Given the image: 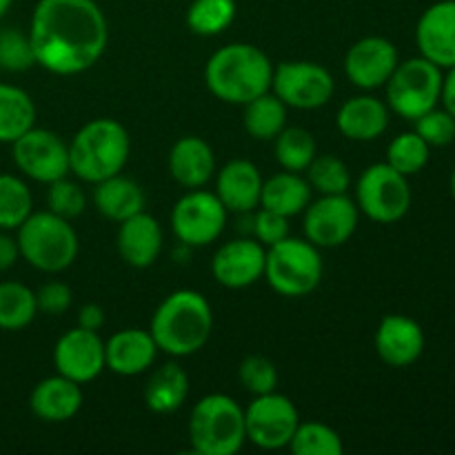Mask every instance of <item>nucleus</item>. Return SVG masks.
Wrapping results in <instances>:
<instances>
[{
    "label": "nucleus",
    "mask_w": 455,
    "mask_h": 455,
    "mask_svg": "<svg viewBox=\"0 0 455 455\" xmlns=\"http://www.w3.org/2000/svg\"><path fill=\"white\" fill-rule=\"evenodd\" d=\"M360 209L347 194L323 196L305 209V235L318 249L342 247L358 229Z\"/></svg>",
    "instance_id": "14"
},
{
    "label": "nucleus",
    "mask_w": 455,
    "mask_h": 455,
    "mask_svg": "<svg viewBox=\"0 0 455 455\" xmlns=\"http://www.w3.org/2000/svg\"><path fill=\"white\" fill-rule=\"evenodd\" d=\"M20 258V251H18V243L16 238L7 234H0V271L12 269L13 265Z\"/></svg>",
    "instance_id": "45"
},
{
    "label": "nucleus",
    "mask_w": 455,
    "mask_h": 455,
    "mask_svg": "<svg viewBox=\"0 0 455 455\" xmlns=\"http://www.w3.org/2000/svg\"><path fill=\"white\" fill-rule=\"evenodd\" d=\"M189 440L200 455L238 453L247 440L243 407L225 394L204 395L191 411Z\"/></svg>",
    "instance_id": "6"
},
{
    "label": "nucleus",
    "mask_w": 455,
    "mask_h": 455,
    "mask_svg": "<svg viewBox=\"0 0 455 455\" xmlns=\"http://www.w3.org/2000/svg\"><path fill=\"white\" fill-rule=\"evenodd\" d=\"M102 324H105V309L96 302H89V305L80 307L78 311V327L89 329V331H100Z\"/></svg>",
    "instance_id": "44"
},
{
    "label": "nucleus",
    "mask_w": 455,
    "mask_h": 455,
    "mask_svg": "<svg viewBox=\"0 0 455 455\" xmlns=\"http://www.w3.org/2000/svg\"><path fill=\"white\" fill-rule=\"evenodd\" d=\"M31 127H36V105L29 93L0 83V142L12 145Z\"/></svg>",
    "instance_id": "29"
},
{
    "label": "nucleus",
    "mask_w": 455,
    "mask_h": 455,
    "mask_svg": "<svg viewBox=\"0 0 455 455\" xmlns=\"http://www.w3.org/2000/svg\"><path fill=\"white\" fill-rule=\"evenodd\" d=\"M440 100L444 102V109L455 118V67H449V74L443 78V93Z\"/></svg>",
    "instance_id": "46"
},
{
    "label": "nucleus",
    "mask_w": 455,
    "mask_h": 455,
    "mask_svg": "<svg viewBox=\"0 0 455 455\" xmlns=\"http://www.w3.org/2000/svg\"><path fill=\"white\" fill-rule=\"evenodd\" d=\"M16 231L20 258L44 274H60L74 265L78 256V235L74 227L56 213L31 212Z\"/></svg>",
    "instance_id": "5"
},
{
    "label": "nucleus",
    "mask_w": 455,
    "mask_h": 455,
    "mask_svg": "<svg viewBox=\"0 0 455 455\" xmlns=\"http://www.w3.org/2000/svg\"><path fill=\"white\" fill-rule=\"evenodd\" d=\"M307 182L320 196L347 194L351 185L349 167L336 156H315L307 167Z\"/></svg>",
    "instance_id": "37"
},
{
    "label": "nucleus",
    "mask_w": 455,
    "mask_h": 455,
    "mask_svg": "<svg viewBox=\"0 0 455 455\" xmlns=\"http://www.w3.org/2000/svg\"><path fill=\"white\" fill-rule=\"evenodd\" d=\"M265 278L275 293L302 298L315 291L323 280V258L309 240L284 238L267 249Z\"/></svg>",
    "instance_id": "7"
},
{
    "label": "nucleus",
    "mask_w": 455,
    "mask_h": 455,
    "mask_svg": "<svg viewBox=\"0 0 455 455\" xmlns=\"http://www.w3.org/2000/svg\"><path fill=\"white\" fill-rule=\"evenodd\" d=\"M38 311L49 315L65 314L71 307V289L65 283H47L36 291Z\"/></svg>",
    "instance_id": "43"
},
{
    "label": "nucleus",
    "mask_w": 455,
    "mask_h": 455,
    "mask_svg": "<svg viewBox=\"0 0 455 455\" xmlns=\"http://www.w3.org/2000/svg\"><path fill=\"white\" fill-rule=\"evenodd\" d=\"M315 158V140L307 129L284 127L275 136V160L287 172H307L311 160Z\"/></svg>",
    "instance_id": "34"
},
{
    "label": "nucleus",
    "mask_w": 455,
    "mask_h": 455,
    "mask_svg": "<svg viewBox=\"0 0 455 455\" xmlns=\"http://www.w3.org/2000/svg\"><path fill=\"white\" fill-rule=\"evenodd\" d=\"M443 78V69L422 56L398 62L387 83L389 107L403 118L418 120L438 105Z\"/></svg>",
    "instance_id": "8"
},
{
    "label": "nucleus",
    "mask_w": 455,
    "mask_h": 455,
    "mask_svg": "<svg viewBox=\"0 0 455 455\" xmlns=\"http://www.w3.org/2000/svg\"><path fill=\"white\" fill-rule=\"evenodd\" d=\"M311 185L296 172H283L262 182V209L280 213L284 218L298 216L311 203Z\"/></svg>",
    "instance_id": "28"
},
{
    "label": "nucleus",
    "mask_w": 455,
    "mask_h": 455,
    "mask_svg": "<svg viewBox=\"0 0 455 455\" xmlns=\"http://www.w3.org/2000/svg\"><path fill=\"white\" fill-rule=\"evenodd\" d=\"M267 249L256 238H238L222 244L212 260L213 278L227 289H244L265 275Z\"/></svg>",
    "instance_id": "17"
},
{
    "label": "nucleus",
    "mask_w": 455,
    "mask_h": 455,
    "mask_svg": "<svg viewBox=\"0 0 455 455\" xmlns=\"http://www.w3.org/2000/svg\"><path fill=\"white\" fill-rule=\"evenodd\" d=\"M12 3H13V0H0V20H3L4 13L9 12V7H12Z\"/></svg>",
    "instance_id": "47"
},
{
    "label": "nucleus",
    "mask_w": 455,
    "mask_h": 455,
    "mask_svg": "<svg viewBox=\"0 0 455 455\" xmlns=\"http://www.w3.org/2000/svg\"><path fill=\"white\" fill-rule=\"evenodd\" d=\"M145 203L147 198L142 187L132 178H124L123 173L96 182V189H93V207L107 220H127V218L145 212Z\"/></svg>",
    "instance_id": "26"
},
{
    "label": "nucleus",
    "mask_w": 455,
    "mask_h": 455,
    "mask_svg": "<svg viewBox=\"0 0 455 455\" xmlns=\"http://www.w3.org/2000/svg\"><path fill=\"white\" fill-rule=\"evenodd\" d=\"M169 173L187 189L207 185L216 173V156L209 142L198 136L180 138L169 151Z\"/></svg>",
    "instance_id": "24"
},
{
    "label": "nucleus",
    "mask_w": 455,
    "mask_h": 455,
    "mask_svg": "<svg viewBox=\"0 0 455 455\" xmlns=\"http://www.w3.org/2000/svg\"><path fill=\"white\" fill-rule=\"evenodd\" d=\"M225 225L227 207L209 191H189L178 200L172 212L173 234L187 247H207L220 238Z\"/></svg>",
    "instance_id": "13"
},
{
    "label": "nucleus",
    "mask_w": 455,
    "mask_h": 455,
    "mask_svg": "<svg viewBox=\"0 0 455 455\" xmlns=\"http://www.w3.org/2000/svg\"><path fill=\"white\" fill-rule=\"evenodd\" d=\"M36 65L29 34L12 29H0V71L22 74Z\"/></svg>",
    "instance_id": "38"
},
{
    "label": "nucleus",
    "mask_w": 455,
    "mask_h": 455,
    "mask_svg": "<svg viewBox=\"0 0 455 455\" xmlns=\"http://www.w3.org/2000/svg\"><path fill=\"white\" fill-rule=\"evenodd\" d=\"M47 204L49 212L56 213V216L65 218V220H74V218H78L84 212L87 200H84V194L78 182L67 180L65 176L60 180L49 182Z\"/></svg>",
    "instance_id": "40"
},
{
    "label": "nucleus",
    "mask_w": 455,
    "mask_h": 455,
    "mask_svg": "<svg viewBox=\"0 0 455 455\" xmlns=\"http://www.w3.org/2000/svg\"><path fill=\"white\" fill-rule=\"evenodd\" d=\"M413 123H416V133L429 147H444L455 140V118L447 109L434 107Z\"/></svg>",
    "instance_id": "41"
},
{
    "label": "nucleus",
    "mask_w": 455,
    "mask_h": 455,
    "mask_svg": "<svg viewBox=\"0 0 455 455\" xmlns=\"http://www.w3.org/2000/svg\"><path fill=\"white\" fill-rule=\"evenodd\" d=\"M429 149L431 147L416 132L400 133L391 140L389 151H387V164H391L395 172L407 178L416 176L429 163Z\"/></svg>",
    "instance_id": "36"
},
{
    "label": "nucleus",
    "mask_w": 455,
    "mask_h": 455,
    "mask_svg": "<svg viewBox=\"0 0 455 455\" xmlns=\"http://www.w3.org/2000/svg\"><path fill=\"white\" fill-rule=\"evenodd\" d=\"M416 43L422 58L440 69L455 67V0H440L422 13Z\"/></svg>",
    "instance_id": "18"
},
{
    "label": "nucleus",
    "mask_w": 455,
    "mask_h": 455,
    "mask_svg": "<svg viewBox=\"0 0 455 455\" xmlns=\"http://www.w3.org/2000/svg\"><path fill=\"white\" fill-rule=\"evenodd\" d=\"M189 395V376L176 363H167L151 373L145 387L147 409L160 416L178 411Z\"/></svg>",
    "instance_id": "27"
},
{
    "label": "nucleus",
    "mask_w": 455,
    "mask_h": 455,
    "mask_svg": "<svg viewBox=\"0 0 455 455\" xmlns=\"http://www.w3.org/2000/svg\"><path fill=\"white\" fill-rule=\"evenodd\" d=\"M298 425H300V416H298L296 404L287 395L275 394V391L256 395V400L244 411L247 440L265 451L289 447Z\"/></svg>",
    "instance_id": "11"
},
{
    "label": "nucleus",
    "mask_w": 455,
    "mask_h": 455,
    "mask_svg": "<svg viewBox=\"0 0 455 455\" xmlns=\"http://www.w3.org/2000/svg\"><path fill=\"white\" fill-rule=\"evenodd\" d=\"M262 176L251 160L235 158L218 172L216 196L227 212L249 213L260 204Z\"/></svg>",
    "instance_id": "22"
},
{
    "label": "nucleus",
    "mask_w": 455,
    "mask_h": 455,
    "mask_svg": "<svg viewBox=\"0 0 455 455\" xmlns=\"http://www.w3.org/2000/svg\"><path fill=\"white\" fill-rule=\"evenodd\" d=\"M38 315L36 293L27 284L4 280L0 283V329L3 331H20L29 327Z\"/></svg>",
    "instance_id": "31"
},
{
    "label": "nucleus",
    "mask_w": 455,
    "mask_h": 455,
    "mask_svg": "<svg viewBox=\"0 0 455 455\" xmlns=\"http://www.w3.org/2000/svg\"><path fill=\"white\" fill-rule=\"evenodd\" d=\"M355 204L373 222L394 225L407 216L411 207V189L407 176L391 164L378 163L364 169L355 185Z\"/></svg>",
    "instance_id": "9"
},
{
    "label": "nucleus",
    "mask_w": 455,
    "mask_h": 455,
    "mask_svg": "<svg viewBox=\"0 0 455 455\" xmlns=\"http://www.w3.org/2000/svg\"><path fill=\"white\" fill-rule=\"evenodd\" d=\"M34 212V198L22 178L0 173V231H13Z\"/></svg>",
    "instance_id": "32"
},
{
    "label": "nucleus",
    "mask_w": 455,
    "mask_h": 455,
    "mask_svg": "<svg viewBox=\"0 0 455 455\" xmlns=\"http://www.w3.org/2000/svg\"><path fill=\"white\" fill-rule=\"evenodd\" d=\"M240 385L253 395H265L275 391L278 385V369L265 355H249L238 367Z\"/></svg>",
    "instance_id": "39"
},
{
    "label": "nucleus",
    "mask_w": 455,
    "mask_h": 455,
    "mask_svg": "<svg viewBox=\"0 0 455 455\" xmlns=\"http://www.w3.org/2000/svg\"><path fill=\"white\" fill-rule=\"evenodd\" d=\"M274 65L262 49L249 43H231L218 49L204 67L207 89L222 102L247 105L271 89Z\"/></svg>",
    "instance_id": "2"
},
{
    "label": "nucleus",
    "mask_w": 455,
    "mask_h": 455,
    "mask_svg": "<svg viewBox=\"0 0 455 455\" xmlns=\"http://www.w3.org/2000/svg\"><path fill=\"white\" fill-rule=\"evenodd\" d=\"M13 164L22 176L49 185L69 173V145L49 129L31 127L12 142Z\"/></svg>",
    "instance_id": "12"
},
{
    "label": "nucleus",
    "mask_w": 455,
    "mask_h": 455,
    "mask_svg": "<svg viewBox=\"0 0 455 455\" xmlns=\"http://www.w3.org/2000/svg\"><path fill=\"white\" fill-rule=\"evenodd\" d=\"M289 218L280 216V213L269 212V209H260L251 220V231L256 235L258 243L262 247H271V244L280 243L289 235Z\"/></svg>",
    "instance_id": "42"
},
{
    "label": "nucleus",
    "mask_w": 455,
    "mask_h": 455,
    "mask_svg": "<svg viewBox=\"0 0 455 455\" xmlns=\"http://www.w3.org/2000/svg\"><path fill=\"white\" fill-rule=\"evenodd\" d=\"M338 129L345 138L355 142H369L380 138L389 127V109L373 96L349 98L338 109Z\"/></svg>",
    "instance_id": "25"
},
{
    "label": "nucleus",
    "mask_w": 455,
    "mask_h": 455,
    "mask_svg": "<svg viewBox=\"0 0 455 455\" xmlns=\"http://www.w3.org/2000/svg\"><path fill=\"white\" fill-rule=\"evenodd\" d=\"M156 354L158 347L149 331L123 329L105 342V367L116 376H140L156 363Z\"/></svg>",
    "instance_id": "20"
},
{
    "label": "nucleus",
    "mask_w": 455,
    "mask_h": 455,
    "mask_svg": "<svg viewBox=\"0 0 455 455\" xmlns=\"http://www.w3.org/2000/svg\"><path fill=\"white\" fill-rule=\"evenodd\" d=\"M398 62V49L391 40L369 36L349 47L345 56V74L355 87L371 92L389 83Z\"/></svg>",
    "instance_id": "16"
},
{
    "label": "nucleus",
    "mask_w": 455,
    "mask_h": 455,
    "mask_svg": "<svg viewBox=\"0 0 455 455\" xmlns=\"http://www.w3.org/2000/svg\"><path fill=\"white\" fill-rule=\"evenodd\" d=\"M244 107V129L256 140H275L287 127V105L275 93H262Z\"/></svg>",
    "instance_id": "30"
},
{
    "label": "nucleus",
    "mask_w": 455,
    "mask_h": 455,
    "mask_svg": "<svg viewBox=\"0 0 455 455\" xmlns=\"http://www.w3.org/2000/svg\"><path fill=\"white\" fill-rule=\"evenodd\" d=\"M376 351L385 364L404 369L416 363L425 351V331L407 315H387L378 324Z\"/></svg>",
    "instance_id": "19"
},
{
    "label": "nucleus",
    "mask_w": 455,
    "mask_h": 455,
    "mask_svg": "<svg viewBox=\"0 0 455 455\" xmlns=\"http://www.w3.org/2000/svg\"><path fill=\"white\" fill-rule=\"evenodd\" d=\"M451 194H453V200H455V172H453V176H451Z\"/></svg>",
    "instance_id": "48"
},
{
    "label": "nucleus",
    "mask_w": 455,
    "mask_h": 455,
    "mask_svg": "<svg viewBox=\"0 0 455 455\" xmlns=\"http://www.w3.org/2000/svg\"><path fill=\"white\" fill-rule=\"evenodd\" d=\"M132 151L127 129L111 118L89 120L69 142V172L96 185L124 169Z\"/></svg>",
    "instance_id": "4"
},
{
    "label": "nucleus",
    "mask_w": 455,
    "mask_h": 455,
    "mask_svg": "<svg viewBox=\"0 0 455 455\" xmlns=\"http://www.w3.org/2000/svg\"><path fill=\"white\" fill-rule=\"evenodd\" d=\"M235 0H194L187 9V25L198 36H218L234 22Z\"/></svg>",
    "instance_id": "33"
},
{
    "label": "nucleus",
    "mask_w": 455,
    "mask_h": 455,
    "mask_svg": "<svg viewBox=\"0 0 455 455\" xmlns=\"http://www.w3.org/2000/svg\"><path fill=\"white\" fill-rule=\"evenodd\" d=\"M29 407L38 420L53 422V425L67 422L83 407V389L78 382L56 373L34 387L29 395Z\"/></svg>",
    "instance_id": "23"
},
{
    "label": "nucleus",
    "mask_w": 455,
    "mask_h": 455,
    "mask_svg": "<svg viewBox=\"0 0 455 455\" xmlns=\"http://www.w3.org/2000/svg\"><path fill=\"white\" fill-rule=\"evenodd\" d=\"M271 89L287 107L311 111L331 100L336 83L327 67L318 62L287 60L274 69Z\"/></svg>",
    "instance_id": "10"
},
{
    "label": "nucleus",
    "mask_w": 455,
    "mask_h": 455,
    "mask_svg": "<svg viewBox=\"0 0 455 455\" xmlns=\"http://www.w3.org/2000/svg\"><path fill=\"white\" fill-rule=\"evenodd\" d=\"M53 367L60 376L87 385L96 380L105 367V342L98 331L76 327L60 336L53 347Z\"/></svg>",
    "instance_id": "15"
},
{
    "label": "nucleus",
    "mask_w": 455,
    "mask_h": 455,
    "mask_svg": "<svg viewBox=\"0 0 455 455\" xmlns=\"http://www.w3.org/2000/svg\"><path fill=\"white\" fill-rule=\"evenodd\" d=\"M289 449L296 455H342L345 444H342L340 434L323 422H300L293 434Z\"/></svg>",
    "instance_id": "35"
},
{
    "label": "nucleus",
    "mask_w": 455,
    "mask_h": 455,
    "mask_svg": "<svg viewBox=\"0 0 455 455\" xmlns=\"http://www.w3.org/2000/svg\"><path fill=\"white\" fill-rule=\"evenodd\" d=\"M212 329L213 314L207 298L191 289H178L158 305L149 333L160 351L185 358L207 345Z\"/></svg>",
    "instance_id": "3"
},
{
    "label": "nucleus",
    "mask_w": 455,
    "mask_h": 455,
    "mask_svg": "<svg viewBox=\"0 0 455 455\" xmlns=\"http://www.w3.org/2000/svg\"><path fill=\"white\" fill-rule=\"evenodd\" d=\"M116 244L129 267L147 269L158 260L163 251V229L154 216L140 212L120 222Z\"/></svg>",
    "instance_id": "21"
},
{
    "label": "nucleus",
    "mask_w": 455,
    "mask_h": 455,
    "mask_svg": "<svg viewBox=\"0 0 455 455\" xmlns=\"http://www.w3.org/2000/svg\"><path fill=\"white\" fill-rule=\"evenodd\" d=\"M36 65L56 76L92 69L109 43V27L96 0H38L29 22Z\"/></svg>",
    "instance_id": "1"
}]
</instances>
